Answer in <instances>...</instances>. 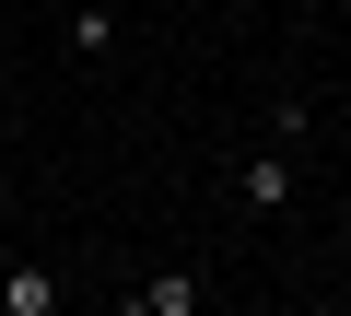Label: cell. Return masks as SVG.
Returning a JSON list of instances; mask_svg holds the SVG:
<instances>
[{
    "mask_svg": "<svg viewBox=\"0 0 351 316\" xmlns=\"http://www.w3.org/2000/svg\"><path fill=\"white\" fill-rule=\"evenodd\" d=\"M0 316H59V269H47V258L0 269Z\"/></svg>",
    "mask_w": 351,
    "mask_h": 316,
    "instance_id": "7a4b0ae2",
    "label": "cell"
},
{
    "mask_svg": "<svg viewBox=\"0 0 351 316\" xmlns=\"http://www.w3.org/2000/svg\"><path fill=\"white\" fill-rule=\"evenodd\" d=\"M141 304H152V316H199V269H152Z\"/></svg>",
    "mask_w": 351,
    "mask_h": 316,
    "instance_id": "3957f363",
    "label": "cell"
},
{
    "mask_svg": "<svg viewBox=\"0 0 351 316\" xmlns=\"http://www.w3.org/2000/svg\"><path fill=\"white\" fill-rule=\"evenodd\" d=\"M234 199H246V211H281V199H293V141H258V152H246V165H234Z\"/></svg>",
    "mask_w": 351,
    "mask_h": 316,
    "instance_id": "6da1fadb",
    "label": "cell"
},
{
    "mask_svg": "<svg viewBox=\"0 0 351 316\" xmlns=\"http://www.w3.org/2000/svg\"><path fill=\"white\" fill-rule=\"evenodd\" d=\"M117 316H152V304H141V293H129V304H117Z\"/></svg>",
    "mask_w": 351,
    "mask_h": 316,
    "instance_id": "5b68a950",
    "label": "cell"
},
{
    "mask_svg": "<svg viewBox=\"0 0 351 316\" xmlns=\"http://www.w3.org/2000/svg\"><path fill=\"white\" fill-rule=\"evenodd\" d=\"M71 59H117V12H106V0L71 12Z\"/></svg>",
    "mask_w": 351,
    "mask_h": 316,
    "instance_id": "277c9868",
    "label": "cell"
}]
</instances>
